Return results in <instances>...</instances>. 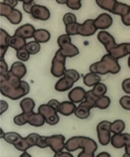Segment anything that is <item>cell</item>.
Returning a JSON list of instances; mask_svg holds the SVG:
<instances>
[{"label":"cell","instance_id":"6da1fadb","mask_svg":"<svg viewBox=\"0 0 130 157\" xmlns=\"http://www.w3.org/2000/svg\"><path fill=\"white\" fill-rule=\"evenodd\" d=\"M79 148H82L83 151L78 154V157H94L97 144L93 139L83 136L72 137L65 143V149L68 152L75 151Z\"/></svg>","mask_w":130,"mask_h":157},{"label":"cell","instance_id":"7a4b0ae2","mask_svg":"<svg viewBox=\"0 0 130 157\" xmlns=\"http://www.w3.org/2000/svg\"><path fill=\"white\" fill-rule=\"evenodd\" d=\"M89 70L92 73L100 75H105L108 73L116 74L121 70V66L117 60L112 58L109 54H106L101 60L91 65Z\"/></svg>","mask_w":130,"mask_h":157},{"label":"cell","instance_id":"3957f363","mask_svg":"<svg viewBox=\"0 0 130 157\" xmlns=\"http://www.w3.org/2000/svg\"><path fill=\"white\" fill-rule=\"evenodd\" d=\"M30 91L29 84L26 82L23 81L21 87H15L7 81H1L0 92L1 94L11 100H18L24 97Z\"/></svg>","mask_w":130,"mask_h":157},{"label":"cell","instance_id":"277c9868","mask_svg":"<svg viewBox=\"0 0 130 157\" xmlns=\"http://www.w3.org/2000/svg\"><path fill=\"white\" fill-rule=\"evenodd\" d=\"M57 43L59 46V50L65 58H72L79 54V50L71 42L70 36L63 34L59 36Z\"/></svg>","mask_w":130,"mask_h":157},{"label":"cell","instance_id":"5b68a950","mask_svg":"<svg viewBox=\"0 0 130 157\" xmlns=\"http://www.w3.org/2000/svg\"><path fill=\"white\" fill-rule=\"evenodd\" d=\"M65 62H66V58L63 56L59 49L51 63V72L53 76H54L55 77H61L64 76L65 71H67Z\"/></svg>","mask_w":130,"mask_h":157},{"label":"cell","instance_id":"8992f818","mask_svg":"<svg viewBox=\"0 0 130 157\" xmlns=\"http://www.w3.org/2000/svg\"><path fill=\"white\" fill-rule=\"evenodd\" d=\"M111 122L108 121H102L96 126V132L99 142L102 146H107L110 142L111 135H110V127Z\"/></svg>","mask_w":130,"mask_h":157},{"label":"cell","instance_id":"52a82bcc","mask_svg":"<svg viewBox=\"0 0 130 157\" xmlns=\"http://www.w3.org/2000/svg\"><path fill=\"white\" fill-rule=\"evenodd\" d=\"M38 112L44 117L45 122L50 125H55L59 121L58 112L48 104H43L38 108Z\"/></svg>","mask_w":130,"mask_h":157},{"label":"cell","instance_id":"ba28073f","mask_svg":"<svg viewBox=\"0 0 130 157\" xmlns=\"http://www.w3.org/2000/svg\"><path fill=\"white\" fill-rule=\"evenodd\" d=\"M95 102L85 100L80 103L75 111V115L80 119H86L90 116V110L95 107Z\"/></svg>","mask_w":130,"mask_h":157},{"label":"cell","instance_id":"9c48e42d","mask_svg":"<svg viewBox=\"0 0 130 157\" xmlns=\"http://www.w3.org/2000/svg\"><path fill=\"white\" fill-rule=\"evenodd\" d=\"M65 137L62 135H54L48 137V146L55 152L60 153L65 148Z\"/></svg>","mask_w":130,"mask_h":157},{"label":"cell","instance_id":"30bf717a","mask_svg":"<svg viewBox=\"0 0 130 157\" xmlns=\"http://www.w3.org/2000/svg\"><path fill=\"white\" fill-rule=\"evenodd\" d=\"M108 54L117 60L130 55L129 43H121L120 44H117L115 48L111 49L108 52Z\"/></svg>","mask_w":130,"mask_h":157},{"label":"cell","instance_id":"8fae6325","mask_svg":"<svg viewBox=\"0 0 130 157\" xmlns=\"http://www.w3.org/2000/svg\"><path fill=\"white\" fill-rule=\"evenodd\" d=\"M97 29L94 25V20L88 19L83 23H79L78 28V35L83 36H92Z\"/></svg>","mask_w":130,"mask_h":157},{"label":"cell","instance_id":"7c38bea8","mask_svg":"<svg viewBox=\"0 0 130 157\" xmlns=\"http://www.w3.org/2000/svg\"><path fill=\"white\" fill-rule=\"evenodd\" d=\"M28 141L30 147L38 146L41 148H45L48 147V137L41 136V135L36 134V133H31L28 136L26 137Z\"/></svg>","mask_w":130,"mask_h":157},{"label":"cell","instance_id":"4fadbf2b","mask_svg":"<svg viewBox=\"0 0 130 157\" xmlns=\"http://www.w3.org/2000/svg\"><path fill=\"white\" fill-rule=\"evenodd\" d=\"M31 15L34 18L40 21H47L50 18V10L46 7L40 5H35L31 9Z\"/></svg>","mask_w":130,"mask_h":157},{"label":"cell","instance_id":"5bb4252c","mask_svg":"<svg viewBox=\"0 0 130 157\" xmlns=\"http://www.w3.org/2000/svg\"><path fill=\"white\" fill-rule=\"evenodd\" d=\"M110 143L116 148H121L130 143V135L128 133L114 134L111 136Z\"/></svg>","mask_w":130,"mask_h":157},{"label":"cell","instance_id":"9a60e30c","mask_svg":"<svg viewBox=\"0 0 130 157\" xmlns=\"http://www.w3.org/2000/svg\"><path fill=\"white\" fill-rule=\"evenodd\" d=\"M97 39L105 46L108 52L117 45L113 36L105 31H100L97 35Z\"/></svg>","mask_w":130,"mask_h":157},{"label":"cell","instance_id":"2e32d148","mask_svg":"<svg viewBox=\"0 0 130 157\" xmlns=\"http://www.w3.org/2000/svg\"><path fill=\"white\" fill-rule=\"evenodd\" d=\"M113 18L107 13H102L94 20V25L96 29L105 30L110 28L113 24Z\"/></svg>","mask_w":130,"mask_h":157},{"label":"cell","instance_id":"e0dca14e","mask_svg":"<svg viewBox=\"0 0 130 157\" xmlns=\"http://www.w3.org/2000/svg\"><path fill=\"white\" fill-rule=\"evenodd\" d=\"M86 96V90L80 87H74L68 94V98L73 103H82L83 101H85Z\"/></svg>","mask_w":130,"mask_h":157},{"label":"cell","instance_id":"ac0fdd59","mask_svg":"<svg viewBox=\"0 0 130 157\" xmlns=\"http://www.w3.org/2000/svg\"><path fill=\"white\" fill-rule=\"evenodd\" d=\"M35 31L36 30H35V27L32 25L26 23V24H24L19 27L15 31L14 35L22 37L24 39H30L32 38L33 36H34Z\"/></svg>","mask_w":130,"mask_h":157},{"label":"cell","instance_id":"d6986e66","mask_svg":"<svg viewBox=\"0 0 130 157\" xmlns=\"http://www.w3.org/2000/svg\"><path fill=\"white\" fill-rule=\"evenodd\" d=\"M75 83V82L70 77L64 75L63 77L61 78L60 79L56 82V84H55L54 88L55 90L58 92H65L67 91V90L71 89Z\"/></svg>","mask_w":130,"mask_h":157},{"label":"cell","instance_id":"ffe728a7","mask_svg":"<svg viewBox=\"0 0 130 157\" xmlns=\"http://www.w3.org/2000/svg\"><path fill=\"white\" fill-rule=\"evenodd\" d=\"M0 38H1V40H0V47H1V50H0V52H1L0 55L1 56H0V59H2L4 58L6 52H7V49L10 47L9 41L10 36L7 31L2 29H0Z\"/></svg>","mask_w":130,"mask_h":157},{"label":"cell","instance_id":"44dd1931","mask_svg":"<svg viewBox=\"0 0 130 157\" xmlns=\"http://www.w3.org/2000/svg\"><path fill=\"white\" fill-rule=\"evenodd\" d=\"M10 72L15 76L21 79L26 74V67L23 63L19 61L15 62L12 65Z\"/></svg>","mask_w":130,"mask_h":157},{"label":"cell","instance_id":"7402d4cb","mask_svg":"<svg viewBox=\"0 0 130 157\" xmlns=\"http://www.w3.org/2000/svg\"><path fill=\"white\" fill-rule=\"evenodd\" d=\"M76 105L75 103L71 101H64L60 104L59 109L58 113L63 116H68L72 115V113H75V111L76 109Z\"/></svg>","mask_w":130,"mask_h":157},{"label":"cell","instance_id":"603a6c76","mask_svg":"<svg viewBox=\"0 0 130 157\" xmlns=\"http://www.w3.org/2000/svg\"><path fill=\"white\" fill-rule=\"evenodd\" d=\"M45 122L43 116L39 112H32L29 115L28 123L31 126L40 127H42Z\"/></svg>","mask_w":130,"mask_h":157},{"label":"cell","instance_id":"cb8c5ba5","mask_svg":"<svg viewBox=\"0 0 130 157\" xmlns=\"http://www.w3.org/2000/svg\"><path fill=\"white\" fill-rule=\"evenodd\" d=\"M26 44L27 43L26 42V39L22 38V37L16 36V35H13V36H10V38L9 46L15 49L16 51L25 48Z\"/></svg>","mask_w":130,"mask_h":157},{"label":"cell","instance_id":"d4e9b609","mask_svg":"<svg viewBox=\"0 0 130 157\" xmlns=\"http://www.w3.org/2000/svg\"><path fill=\"white\" fill-rule=\"evenodd\" d=\"M33 38L37 42L45 43L50 40L51 34L48 31L45 29H37L35 31Z\"/></svg>","mask_w":130,"mask_h":157},{"label":"cell","instance_id":"484cf974","mask_svg":"<svg viewBox=\"0 0 130 157\" xmlns=\"http://www.w3.org/2000/svg\"><path fill=\"white\" fill-rule=\"evenodd\" d=\"M101 81V77L98 74L92 73L86 74L83 76V83L87 87H94L96 84H99Z\"/></svg>","mask_w":130,"mask_h":157},{"label":"cell","instance_id":"4316f807","mask_svg":"<svg viewBox=\"0 0 130 157\" xmlns=\"http://www.w3.org/2000/svg\"><path fill=\"white\" fill-rule=\"evenodd\" d=\"M21 109H22L23 113L26 114H30L34 112V109L35 107V103L32 99L30 98H26L23 99L20 103Z\"/></svg>","mask_w":130,"mask_h":157},{"label":"cell","instance_id":"83f0119b","mask_svg":"<svg viewBox=\"0 0 130 157\" xmlns=\"http://www.w3.org/2000/svg\"><path fill=\"white\" fill-rule=\"evenodd\" d=\"M130 10V6L128 5H126V4L119 2H117L116 4L115 7H114V9L112 13L114 15H119L121 17L125 16L126 15H127V13H129Z\"/></svg>","mask_w":130,"mask_h":157},{"label":"cell","instance_id":"f1b7e54d","mask_svg":"<svg viewBox=\"0 0 130 157\" xmlns=\"http://www.w3.org/2000/svg\"><path fill=\"white\" fill-rule=\"evenodd\" d=\"M22 138L23 137L18 133L15 132H10L5 133V137H4V139H5L6 142L10 143V144L13 145L14 146L20 142L22 140Z\"/></svg>","mask_w":130,"mask_h":157},{"label":"cell","instance_id":"f546056e","mask_svg":"<svg viewBox=\"0 0 130 157\" xmlns=\"http://www.w3.org/2000/svg\"><path fill=\"white\" fill-rule=\"evenodd\" d=\"M117 1L116 0H96V3L102 9L112 13Z\"/></svg>","mask_w":130,"mask_h":157},{"label":"cell","instance_id":"4dcf8cb0","mask_svg":"<svg viewBox=\"0 0 130 157\" xmlns=\"http://www.w3.org/2000/svg\"><path fill=\"white\" fill-rule=\"evenodd\" d=\"M125 129V123L121 119H118L111 123L110 127V132H113V134H120Z\"/></svg>","mask_w":130,"mask_h":157},{"label":"cell","instance_id":"1f68e13d","mask_svg":"<svg viewBox=\"0 0 130 157\" xmlns=\"http://www.w3.org/2000/svg\"><path fill=\"white\" fill-rule=\"evenodd\" d=\"M7 18L9 20V21L11 23L17 25L20 23L21 21H22V13L18 10L13 9V11L7 17Z\"/></svg>","mask_w":130,"mask_h":157},{"label":"cell","instance_id":"d6a6232c","mask_svg":"<svg viewBox=\"0 0 130 157\" xmlns=\"http://www.w3.org/2000/svg\"><path fill=\"white\" fill-rule=\"evenodd\" d=\"M110 104V99L108 96H102V97H100L97 98L96 101L95 107L98 108L100 109H106L109 107Z\"/></svg>","mask_w":130,"mask_h":157},{"label":"cell","instance_id":"836d02e7","mask_svg":"<svg viewBox=\"0 0 130 157\" xmlns=\"http://www.w3.org/2000/svg\"><path fill=\"white\" fill-rule=\"evenodd\" d=\"M108 91V88L106 87L105 84H102V83H100L96 84L95 86L93 87L92 89V92L94 94V95L96 96L97 98L102 97V96H104L107 93Z\"/></svg>","mask_w":130,"mask_h":157},{"label":"cell","instance_id":"e575fe53","mask_svg":"<svg viewBox=\"0 0 130 157\" xmlns=\"http://www.w3.org/2000/svg\"><path fill=\"white\" fill-rule=\"evenodd\" d=\"M25 48L30 55H35L38 53L39 51L40 50V43L37 42L36 41H32L27 43Z\"/></svg>","mask_w":130,"mask_h":157},{"label":"cell","instance_id":"d590c367","mask_svg":"<svg viewBox=\"0 0 130 157\" xmlns=\"http://www.w3.org/2000/svg\"><path fill=\"white\" fill-rule=\"evenodd\" d=\"M29 114H26L25 113H22L21 114H18L15 116L13 119V121L16 125L18 126H23V125L26 124L28 123V118Z\"/></svg>","mask_w":130,"mask_h":157},{"label":"cell","instance_id":"8d00e7d4","mask_svg":"<svg viewBox=\"0 0 130 157\" xmlns=\"http://www.w3.org/2000/svg\"><path fill=\"white\" fill-rule=\"evenodd\" d=\"M78 25H79V23L77 22L65 25V31H66L67 34L69 36L78 35Z\"/></svg>","mask_w":130,"mask_h":157},{"label":"cell","instance_id":"74e56055","mask_svg":"<svg viewBox=\"0 0 130 157\" xmlns=\"http://www.w3.org/2000/svg\"><path fill=\"white\" fill-rule=\"evenodd\" d=\"M13 9L14 8L11 7L7 4L4 3L3 2L0 3V15H1V16L7 17L10 15V13L13 11Z\"/></svg>","mask_w":130,"mask_h":157},{"label":"cell","instance_id":"f35d334b","mask_svg":"<svg viewBox=\"0 0 130 157\" xmlns=\"http://www.w3.org/2000/svg\"><path fill=\"white\" fill-rule=\"evenodd\" d=\"M16 52L17 58L22 61H27L30 58V54L29 53L28 51L26 50V48L21 49V50L16 51Z\"/></svg>","mask_w":130,"mask_h":157},{"label":"cell","instance_id":"ab89813d","mask_svg":"<svg viewBox=\"0 0 130 157\" xmlns=\"http://www.w3.org/2000/svg\"><path fill=\"white\" fill-rule=\"evenodd\" d=\"M63 22H64L65 25L71 24V23H76L77 22L76 16L73 14V13H66V14L64 15V17H63Z\"/></svg>","mask_w":130,"mask_h":157},{"label":"cell","instance_id":"60d3db41","mask_svg":"<svg viewBox=\"0 0 130 157\" xmlns=\"http://www.w3.org/2000/svg\"><path fill=\"white\" fill-rule=\"evenodd\" d=\"M67 6L69 8L78 10L81 7V1L80 0H67Z\"/></svg>","mask_w":130,"mask_h":157},{"label":"cell","instance_id":"b9f144b4","mask_svg":"<svg viewBox=\"0 0 130 157\" xmlns=\"http://www.w3.org/2000/svg\"><path fill=\"white\" fill-rule=\"evenodd\" d=\"M119 103L124 109L127 110V111H130V96H123V97L120 99Z\"/></svg>","mask_w":130,"mask_h":157},{"label":"cell","instance_id":"7bdbcfd3","mask_svg":"<svg viewBox=\"0 0 130 157\" xmlns=\"http://www.w3.org/2000/svg\"><path fill=\"white\" fill-rule=\"evenodd\" d=\"M64 76H67L70 77L75 82H78L80 78V74L78 71L74 69H69L65 71L64 74Z\"/></svg>","mask_w":130,"mask_h":157},{"label":"cell","instance_id":"ee69618b","mask_svg":"<svg viewBox=\"0 0 130 157\" xmlns=\"http://www.w3.org/2000/svg\"><path fill=\"white\" fill-rule=\"evenodd\" d=\"M35 5L34 1H23V9L26 13L31 14L32 7Z\"/></svg>","mask_w":130,"mask_h":157},{"label":"cell","instance_id":"f6af8a7d","mask_svg":"<svg viewBox=\"0 0 130 157\" xmlns=\"http://www.w3.org/2000/svg\"><path fill=\"white\" fill-rule=\"evenodd\" d=\"M122 89L124 92L127 94H130V78H126L122 82Z\"/></svg>","mask_w":130,"mask_h":157},{"label":"cell","instance_id":"bcb514c9","mask_svg":"<svg viewBox=\"0 0 130 157\" xmlns=\"http://www.w3.org/2000/svg\"><path fill=\"white\" fill-rule=\"evenodd\" d=\"M60 104H61V103H59V102L57 101V100H55V99L51 100V101H49L48 103V105H49L50 106L52 107L53 109H54L57 111V112H58L59 109Z\"/></svg>","mask_w":130,"mask_h":157},{"label":"cell","instance_id":"7dc6e473","mask_svg":"<svg viewBox=\"0 0 130 157\" xmlns=\"http://www.w3.org/2000/svg\"><path fill=\"white\" fill-rule=\"evenodd\" d=\"M0 66H1V74L6 73L10 71L8 70V66H7V64L6 63L4 58L0 59Z\"/></svg>","mask_w":130,"mask_h":157},{"label":"cell","instance_id":"c3c4849f","mask_svg":"<svg viewBox=\"0 0 130 157\" xmlns=\"http://www.w3.org/2000/svg\"><path fill=\"white\" fill-rule=\"evenodd\" d=\"M0 105H1V109H0L1 111H0V114L2 115L8 109V103L6 101L1 100V101H0Z\"/></svg>","mask_w":130,"mask_h":157},{"label":"cell","instance_id":"681fc988","mask_svg":"<svg viewBox=\"0 0 130 157\" xmlns=\"http://www.w3.org/2000/svg\"><path fill=\"white\" fill-rule=\"evenodd\" d=\"M121 21L123 23L126 25H130V10L129 11V13H127V15H126L125 16L121 17Z\"/></svg>","mask_w":130,"mask_h":157},{"label":"cell","instance_id":"f907efd6","mask_svg":"<svg viewBox=\"0 0 130 157\" xmlns=\"http://www.w3.org/2000/svg\"><path fill=\"white\" fill-rule=\"evenodd\" d=\"M3 2L7 4V5H8L9 6H10V7H13V8H14L15 6L18 5V2L16 1V0H5Z\"/></svg>","mask_w":130,"mask_h":157},{"label":"cell","instance_id":"816d5d0a","mask_svg":"<svg viewBox=\"0 0 130 157\" xmlns=\"http://www.w3.org/2000/svg\"><path fill=\"white\" fill-rule=\"evenodd\" d=\"M54 157H73L72 154H70L69 152H60L55 154Z\"/></svg>","mask_w":130,"mask_h":157},{"label":"cell","instance_id":"f5cc1de1","mask_svg":"<svg viewBox=\"0 0 130 157\" xmlns=\"http://www.w3.org/2000/svg\"><path fill=\"white\" fill-rule=\"evenodd\" d=\"M96 157H110V155L107 152H102L98 154Z\"/></svg>","mask_w":130,"mask_h":157},{"label":"cell","instance_id":"db71d44e","mask_svg":"<svg viewBox=\"0 0 130 157\" xmlns=\"http://www.w3.org/2000/svg\"><path fill=\"white\" fill-rule=\"evenodd\" d=\"M125 151L126 153H128V154H130V143L125 146Z\"/></svg>","mask_w":130,"mask_h":157},{"label":"cell","instance_id":"11a10c76","mask_svg":"<svg viewBox=\"0 0 130 157\" xmlns=\"http://www.w3.org/2000/svg\"><path fill=\"white\" fill-rule=\"evenodd\" d=\"M20 157H31L27 152H23Z\"/></svg>","mask_w":130,"mask_h":157},{"label":"cell","instance_id":"9f6ffc18","mask_svg":"<svg viewBox=\"0 0 130 157\" xmlns=\"http://www.w3.org/2000/svg\"><path fill=\"white\" fill-rule=\"evenodd\" d=\"M67 0H64V1H58V0H57L56 2L59 4H61V5H64V4L67 5Z\"/></svg>","mask_w":130,"mask_h":157},{"label":"cell","instance_id":"6f0895ef","mask_svg":"<svg viewBox=\"0 0 130 157\" xmlns=\"http://www.w3.org/2000/svg\"><path fill=\"white\" fill-rule=\"evenodd\" d=\"M0 132H1V138H4V137H5V133H4V132H3V130L2 129H0Z\"/></svg>","mask_w":130,"mask_h":157},{"label":"cell","instance_id":"680465c9","mask_svg":"<svg viewBox=\"0 0 130 157\" xmlns=\"http://www.w3.org/2000/svg\"><path fill=\"white\" fill-rule=\"evenodd\" d=\"M123 157H130V154H128V153H125V154L123 155Z\"/></svg>","mask_w":130,"mask_h":157},{"label":"cell","instance_id":"91938a15","mask_svg":"<svg viewBox=\"0 0 130 157\" xmlns=\"http://www.w3.org/2000/svg\"><path fill=\"white\" fill-rule=\"evenodd\" d=\"M128 66H129V67L130 68V56L129 59H128Z\"/></svg>","mask_w":130,"mask_h":157},{"label":"cell","instance_id":"94428289","mask_svg":"<svg viewBox=\"0 0 130 157\" xmlns=\"http://www.w3.org/2000/svg\"><path fill=\"white\" fill-rule=\"evenodd\" d=\"M129 48H130V43H129ZM129 56H130V55H129Z\"/></svg>","mask_w":130,"mask_h":157}]
</instances>
